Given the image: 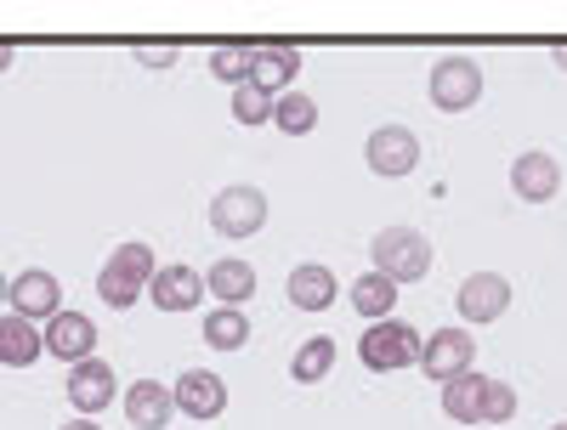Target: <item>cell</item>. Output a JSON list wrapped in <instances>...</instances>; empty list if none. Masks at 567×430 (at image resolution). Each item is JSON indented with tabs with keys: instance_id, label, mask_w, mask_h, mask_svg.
<instances>
[{
	"instance_id": "cell-25",
	"label": "cell",
	"mask_w": 567,
	"mask_h": 430,
	"mask_svg": "<svg viewBox=\"0 0 567 430\" xmlns=\"http://www.w3.org/2000/svg\"><path fill=\"white\" fill-rule=\"evenodd\" d=\"M272 103H278V97H267V91L250 85V80L233 85V119L250 125V130H256V125H272Z\"/></svg>"
},
{
	"instance_id": "cell-17",
	"label": "cell",
	"mask_w": 567,
	"mask_h": 430,
	"mask_svg": "<svg viewBox=\"0 0 567 430\" xmlns=\"http://www.w3.org/2000/svg\"><path fill=\"white\" fill-rule=\"evenodd\" d=\"M120 408H125L131 430H165L176 419V397H171V386H159V379H136Z\"/></svg>"
},
{
	"instance_id": "cell-4",
	"label": "cell",
	"mask_w": 567,
	"mask_h": 430,
	"mask_svg": "<svg viewBox=\"0 0 567 430\" xmlns=\"http://www.w3.org/2000/svg\"><path fill=\"white\" fill-rule=\"evenodd\" d=\"M432 103H437L443 114L477 108V103H483V69H477V57L443 52V57L432 63Z\"/></svg>"
},
{
	"instance_id": "cell-18",
	"label": "cell",
	"mask_w": 567,
	"mask_h": 430,
	"mask_svg": "<svg viewBox=\"0 0 567 430\" xmlns=\"http://www.w3.org/2000/svg\"><path fill=\"white\" fill-rule=\"evenodd\" d=\"M40 352H45L40 323H29L18 312H0V368H29V363H40Z\"/></svg>"
},
{
	"instance_id": "cell-10",
	"label": "cell",
	"mask_w": 567,
	"mask_h": 430,
	"mask_svg": "<svg viewBox=\"0 0 567 430\" xmlns=\"http://www.w3.org/2000/svg\"><path fill=\"white\" fill-rule=\"evenodd\" d=\"M454 312L465 323H499L511 312V283L499 272H471L460 283V295H454Z\"/></svg>"
},
{
	"instance_id": "cell-29",
	"label": "cell",
	"mask_w": 567,
	"mask_h": 430,
	"mask_svg": "<svg viewBox=\"0 0 567 430\" xmlns=\"http://www.w3.org/2000/svg\"><path fill=\"white\" fill-rule=\"evenodd\" d=\"M12 63H18V45H7V40H0V74H7Z\"/></svg>"
},
{
	"instance_id": "cell-28",
	"label": "cell",
	"mask_w": 567,
	"mask_h": 430,
	"mask_svg": "<svg viewBox=\"0 0 567 430\" xmlns=\"http://www.w3.org/2000/svg\"><path fill=\"white\" fill-rule=\"evenodd\" d=\"M182 52H176V45H136V63L142 69H171Z\"/></svg>"
},
{
	"instance_id": "cell-33",
	"label": "cell",
	"mask_w": 567,
	"mask_h": 430,
	"mask_svg": "<svg viewBox=\"0 0 567 430\" xmlns=\"http://www.w3.org/2000/svg\"><path fill=\"white\" fill-rule=\"evenodd\" d=\"M550 430H567V419H561V424H550Z\"/></svg>"
},
{
	"instance_id": "cell-19",
	"label": "cell",
	"mask_w": 567,
	"mask_h": 430,
	"mask_svg": "<svg viewBox=\"0 0 567 430\" xmlns=\"http://www.w3.org/2000/svg\"><path fill=\"white\" fill-rule=\"evenodd\" d=\"M443 413L454 424H488V379L477 368L449 379V386H443Z\"/></svg>"
},
{
	"instance_id": "cell-14",
	"label": "cell",
	"mask_w": 567,
	"mask_h": 430,
	"mask_svg": "<svg viewBox=\"0 0 567 430\" xmlns=\"http://www.w3.org/2000/svg\"><path fill=\"white\" fill-rule=\"evenodd\" d=\"M45 357H63L69 368L97 357V323H91L85 312H58L52 323H45Z\"/></svg>"
},
{
	"instance_id": "cell-31",
	"label": "cell",
	"mask_w": 567,
	"mask_h": 430,
	"mask_svg": "<svg viewBox=\"0 0 567 430\" xmlns=\"http://www.w3.org/2000/svg\"><path fill=\"white\" fill-rule=\"evenodd\" d=\"M550 63H556V69H567V45H550Z\"/></svg>"
},
{
	"instance_id": "cell-12",
	"label": "cell",
	"mask_w": 567,
	"mask_h": 430,
	"mask_svg": "<svg viewBox=\"0 0 567 430\" xmlns=\"http://www.w3.org/2000/svg\"><path fill=\"white\" fill-rule=\"evenodd\" d=\"M296 74H301V45H290V40L250 45V85H261L267 97L296 91Z\"/></svg>"
},
{
	"instance_id": "cell-15",
	"label": "cell",
	"mask_w": 567,
	"mask_h": 430,
	"mask_svg": "<svg viewBox=\"0 0 567 430\" xmlns=\"http://www.w3.org/2000/svg\"><path fill=\"white\" fill-rule=\"evenodd\" d=\"M148 295H154V306L159 312H199L205 306V272H194V266H159L154 272V283H148Z\"/></svg>"
},
{
	"instance_id": "cell-22",
	"label": "cell",
	"mask_w": 567,
	"mask_h": 430,
	"mask_svg": "<svg viewBox=\"0 0 567 430\" xmlns=\"http://www.w3.org/2000/svg\"><path fill=\"white\" fill-rule=\"evenodd\" d=\"M245 340H250V317H245L239 306L205 312V346H210V352H239Z\"/></svg>"
},
{
	"instance_id": "cell-30",
	"label": "cell",
	"mask_w": 567,
	"mask_h": 430,
	"mask_svg": "<svg viewBox=\"0 0 567 430\" xmlns=\"http://www.w3.org/2000/svg\"><path fill=\"white\" fill-rule=\"evenodd\" d=\"M63 430H103V424H97V419H69Z\"/></svg>"
},
{
	"instance_id": "cell-23",
	"label": "cell",
	"mask_w": 567,
	"mask_h": 430,
	"mask_svg": "<svg viewBox=\"0 0 567 430\" xmlns=\"http://www.w3.org/2000/svg\"><path fill=\"white\" fill-rule=\"evenodd\" d=\"M329 368H336V340H329V334H312V340H301V352L290 357V379H296V386H318Z\"/></svg>"
},
{
	"instance_id": "cell-9",
	"label": "cell",
	"mask_w": 567,
	"mask_h": 430,
	"mask_svg": "<svg viewBox=\"0 0 567 430\" xmlns=\"http://www.w3.org/2000/svg\"><path fill=\"white\" fill-rule=\"evenodd\" d=\"M7 301H12V312H18V317H29V323H40V317L52 323V317L63 312V283H58V272L29 266V272H18V277H12Z\"/></svg>"
},
{
	"instance_id": "cell-2",
	"label": "cell",
	"mask_w": 567,
	"mask_h": 430,
	"mask_svg": "<svg viewBox=\"0 0 567 430\" xmlns=\"http://www.w3.org/2000/svg\"><path fill=\"white\" fill-rule=\"evenodd\" d=\"M369 261H374V272L392 277L403 290V283H420L425 272H432V238H425L420 227H381Z\"/></svg>"
},
{
	"instance_id": "cell-21",
	"label": "cell",
	"mask_w": 567,
	"mask_h": 430,
	"mask_svg": "<svg viewBox=\"0 0 567 430\" xmlns=\"http://www.w3.org/2000/svg\"><path fill=\"white\" fill-rule=\"evenodd\" d=\"M347 295H352V312H358V317H369V323H381V317H392V312H398V283H392V277H381L374 266L352 277V290H347Z\"/></svg>"
},
{
	"instance_id": "cell-1",
	"label": "cell",
	"mask_w": 567,
	"mask_h": 430,
	"mask_svg": "<svg viewBox=\"0 0 567 430\" xmlns=\"http://www.w3.org/2000/svg\"><path fill=\"white\" fill-rule=\"evenodd\" d=\"M154 272H159V261H154V250L142 244V238L120 244V250L109 255V266L97 272V295H103V306H114V312H131V306L142 301V290L154 283Z\"/></svg>"
},
{
	"instance_id": "cell-13",
	"label": "cell",
	"mask_w": 567,
	"mask_h": 430,
	"mask_svg": "<svg viewBox=\"0 0 567 430\" xmlns=\"http://www.w3.org/2000/svg\"><path fill=\"white\" fill-rule=\"evenodd\" d=\"M511 193L523 199V204H550V199L561 193V165H556L545 148L516 154V165H511Z\"/></svg>"
},
{
	"instance_id": "cell-26",
	"label": "cell",
	"mask_w": 567,
	"mask_h": 430,
	"mask_svg": "<svg viewBox=\"0 0 567 430\" xmlns=\"http://www.w3.org/2000/svg\"><path fill=\"white\" fill-rule=\"evenodd\" d=\"M210 74L221 85H245L250 80V45H216V52H210Z\"/></svg>"
},
{
	"instance_id": "cell-5",
	"label": "cell",
	"mask_w": 567,
	"mask_h": 430,
	"mask_svg": "<svg viewBox=\"0 0 567 430\" xmlns=\"http://www.w3.org/2000/svg\"><path fill=\"white\" fill-rule=\"evenodd\" d=\"M210 227L221 238H256L267 227V193L250 181H227L221 193L210 199Z\"/></svg>"
},
{
	"instance_id": "cell-7",
	"label": "cell",
	"mask_w": 567,
	"mask_h": 430,
	"mask_svg": "<svg viewBox=\"0 0 567 430\" xmlns=\"http://www.w3.org/2000/svg\"><path fill=\"white\" fill-rule=\"evenodd\" d=\"M69 408H74V419H97L103 408H114V397H120V379H114V368L103 363V357H85V363H74L69 368Z\"/></svg>"
},
{
	"instance_id": "cell-27",
	"label": "cell",
	"mask_w": 567,
	"mask_h": 430,
	"mask_svg": "<svg viewBox=\"0 0 567 430\" xmlns=\"http://www.w3.org/2000/svg\"><path fill=\"white\" fill-rule=\"evenodd\" d=\"M505 419H516V391L505 379H488V424H505Z\"/></svg>"
},
{
	"instance_id": "cell-32",
	"label": "cell",
	"mask_w": 567,
	"mask_h": 430,
	"mask_svg": "<svg viewBox=\"0 0 567 430\" xmlns=\"http://www.w3.org/2000/svg\"><path fill=\"white\" fill-rule=\"evenodd\" d=\"M7 290H12V277H0V301H7Z\"/></svg>"
},
{
	"instance_id": "cell-3",
	"label": "cell",
	"mask_w": 567,
	"mask_h": 430,
	"mask_svg": "<svg viewBox=\"0 0 567 430\" xmlns=\"http://www.w3.org/2000/svg\"><path fill=\"white\" fill-rule=\"evenodd\" d=\"M420 340L425 334L403 317H381V323H369L363 328V340H358V357L369 374H398L409 363H420Z\"/></svg>"
},
{
	"instance_id": "cell-24",
	"label": "cell",
	"mask_w": 567,
	"mask_h": 430,
	"mask_svg": "<svg viewBox=\"0 0 567 430\" xmlns=\"http://www.w3.org/2000/svg\"><path fill=\"white\" fill-rule=\"evenodd\" d=\"M272 125L284 136H307V130H318V103L307 97V91H284V97L272 103Z\"/></svg>"
},
{
	"instance_id": "cell-11",
	"label": "cell",
	"mask_w": 567,
	"mask_h": 430,
	"mask_svg": "<svg viewBox=\"0 0 567 430\" xmlns=\"http://www.w3.org/2000/svg\"><path fill=\"white\" fill-rule=\"evenodd\" d=\"M171 397H176V408L187 413V419H199V424H210V419H221L227 413V379L221 374H210V368H187L176 386H171Z\"/></svg>"
},
{
	"instance_id": "cell-16",
	"label": "cell",
	"mask_w": 567,
	"mask_h": 430,
	"mask_svg": "<svg viewBox=\"0 0 567 430\" xmlns=\"http://www.w3.org/2000/svg\"><path fill=\"white\" fill-rule=\"evenodd\" d=\"M284 295H290L296 312H329V306H336V295H341V283H336V272H329V266L301 261V266H290V283H284Z\"/></svg>"
},
{
	"instance_id": "cell-20",
	"label": "cell",
	"mask_w": 567,
	"mask_h": 430,
	"mask_svg": "<svg viewBox=\"0 0 567 430\" xmlns=\"http://www.w3.org/2000/svg\"><path fill=\"white\" fill-rule=\"evenodd\" d=\"M205 295H216V306H245L256 295V266L239 261V255H221L205 272Z\"/></svg>"
},
{
	"instance_id": "cell-8",
	"label": "cell",
	"mask_w": 567,
	"mask_h": 430,
	"mask_svg": "<svg viewBox=\"0 0 567 430\" xmlns=\"http://www.w3.org/2000/svg\"><path fill=\"white\" fill-rule=\"evenodd\" d=\"M363 159H369L374 176H386V181L414 176V165H420V136H414L409 125H381V130H369Z\"/></svg>"
},
{
	"instance_id": "cell-6",
	"label": "cell",
	"mask_w": 567,
	"mask_h": 430,
	"mask_svg": "<svg viewBox=\"0 0 567 430\" xmlns=\"http://www.w3.org/2000/svg\"><path fill=\"white\" fill-rule=\"evenodd\" d=\"M471 363H477V340H471V328H432L420 340V374L437 379V386H449V379L471 374Z\"/></svg>"
}]
</instances>
